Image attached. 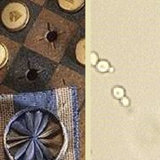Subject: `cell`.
<instances>
[{
    "mask_svg": "<svg viewBox=\"0 0 160 160\" xmlns=\"http://www.w3.org/2000/svg\"><path fill=\"white\" fill-rule=\"evenodd\" d=\"M34 54H29V60L24 58L23 61H20L17 65L13 66L15 73H22L15 75L16 78L22 83V85L37 86L44 84L49 78L52 68L51 65L44 58L38 56H33Z\"/></svg>",
    "mask_w": 160,
    "mask_h": 160,
    "instance_id": "cell-1",
    "label": "cell"
},
{
    "mask_svg": "<svg viewBox=\"0 0 160 160\" xmlns=\"http://www.w3.org/2000/svg\"><path fill=\"white\" fill-rule=\"evenodd\" d=\"M122 103L124 106H128L129 105V100L127 98H123L122 99Z\"/></svg>",
    "mask_w": 160,
    "mask_h": 160,
    "instance_id": "cell-9",
    "label": "cell"
},
{
    "mask_svg": "<svg viewBox=\"0 0 160 160\" xmlns=\"http://www.w3.org/2000/svg\"><path fill=\"white\" fill-rule=\"evenodd\" d=\"M5 57H6V49H5L4 45L2 44L1 45V67H3L5 64V61H6Z\"/></svg>",
    "mask_w": 160,
    "mask_h": 160,
    "instance_id": "cell-7",
    "label": "cell"
},
{
    "mask_svg": "<svg viewBox=\"0 0 160 160\" xmlns=\"http://www.w3.org/2000/svg\"><path fill=\"white\" fill-rule=\"evenodd\" d=\"M113 94L116 98L117 99H120V98H123L124 95V89L121 88V87H115L114 90H113Z\"/></svg>",
    "mask_w": 160,
    "mask_h": 160,
    "instance_id": "cell-6",
    "label": "cell"
},
{
    "mask_svg": "<svg viewBox=\"0 0 160 160\" xmlns=\"http://www.w3.org/2000/svg\"><path fill=\"white\" fill-rule=\"evenodd\" d=\"M85 45H84V40H81V42L77 46V58L81 62L84 63V54H85Z\"/></svg>",
    "mask_w": 160,
    "mask_h": 160,
    "instance_id": "cell-4",
    "label": "cell"
},
{
    "mask_svg": "<svg viewBox=\"0 0 160 160\" xmlns=\"http://www.w3.org/2000/svg\"><path fill=\"white\" fill-rule=\"evenodd\" d=\"M113 70H114L113 68H110V72H113Z\"/></svg>",
    "mask_w": 160,
    "mask_h": 160,
    "instance_id": "cell-10",
    "label": "cell"
},
{
    "mask_svg": "<svg viewBox=\"0 0 160 160\" xmlns=\"http://www.w3.org/2000/svg\"><path fill=\"white\" fill-rule=\"evenodd\" d=\"M60 6L67 11H75L82 6L84 1H59Z\"/></svg>",
    "mask_w": 160,
    "mask_h": 160,
    "instance_id": "cell-3",
    "label": "cell"
},
{
    "mask_svg": "<svg viewBox=\"0 0 160 160\" xmlns=\"http://www.w3.org/2000/svg\"><path fill=\"white\" fill-rule=\"evenodd\" d=\"M97 61H98V57L94 52H93L91 54V64L92 65H96Z\"/></svg>",
    "mask_w": 160,
    "mask_h": 160,
    "instance_id": "cell-8",
    "label": "cell"
},
{
    "mask_svg": "<svg viewBox=\"0 0 160 160\" xmlns=\"http://www.w3.org/2000/svg\"><path fill=\"white\" fill-rule=\"evenodd\" d=\"M110 68L109 63L105 61H101L97 64V69L99 71H101V72H106V71L110 70Z\"/></svg>",
    "mask_w": 160,
    "mask_h": 160,
    "instance_id": "cell-5",
    "label": "cell"
},
{
    "mask_svg": "<svg viewBox=\"0 0 160 160\" xmlns=\"http://www.w3.org/2000/svg\"><path fill=\"white\" fill-rule=\"evenodd\" d=\"M29 21V13L26 6L19 2L8 4L2 13V22L6 29L17 31L23 29Z\"/></svg>",
    "mask_w": 160,
    "mask_h": 160,
    "instance_id": "cell-2",
    "label": "cell"
}]
</instances>
